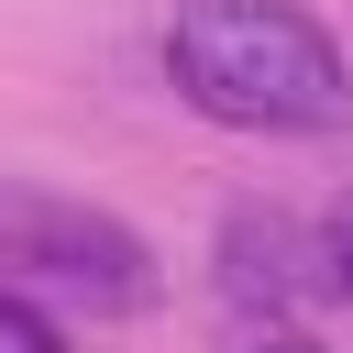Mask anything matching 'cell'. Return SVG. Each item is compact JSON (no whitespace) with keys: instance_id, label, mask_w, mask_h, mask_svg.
<instances>
[{"instance_id":"1","label":"cell","mask_w":353,"mask_h":353,"mask_svg":"<svg viewBox=\"0 0 353 353\" xmlns=\"http://www.w3.org/2000/svg\"><path fill=\"white\" fill-rule=\"evenodd\" d=\"M165 77L188 110L232 132H342L353 121V66L298 0H176L165 22Z\"/></svg>"},{"instance_id":"3","label":"cell","mask_w":353,"mask_h":353,"mask_svg":"<svg viewBox=\"0 0 353 353\" xmlns=\"http://www.w3.org/2000/svg\"><path fill=\"white\" fill-rule=\"evenodd\" d=\"M309 287H331V254H320L287 210H254V199H243V210L221 221V298L243 309V331H254V320H287Z\"/></svg>"},{"instance_id":"4","label":"cell","mask_w":353,"mask_h":353,"mask_svg":"<svg viewBox=\"0 0 353 353\" xmlns=\"http://www.w3.org/2000/svg\"><path fill=\"white\" fill-rule=\"evenodd\" d=\"M0 353H66V331H55L33 298H0Z\"/></svg>"},{"instance_id":"2","label":"cell","mask_w":353,"mask_h":353,"mask_svg":"<svg viewBox=\"0 0 353 353\" xmlns=\"http://www.w3.org/2000/svg\"><path fill=\"white\" fill-rule=\"evenodd\" d=\"M0 298L132 320V309H154V254H143L132 221H110V210H88L66 188L0 176Z\"/></svg>"},{"instance_id":"6","label":"cell","mask_w":353,"mask_h":353,"mask_svg":"<svg viewBox=\"0 0 353 353\" xmlns=\"http://www.w3.org/2000/svg\"><path fill=\"white\" fill-rule=\"evenodd\" d=\"M232 353H331V342H320V331H298V320H254Z\"/></svg>"},{"instance_id":"5","label":"cell","mask_w":353,"mask_h":353,"mask_svg":"<svg viewBox=\"0 0 353 353\" xmlns=\"http://www.w3.org/2000/svg\"><path fill=\"white\" fill-rule=\"evenodd\" d=\"M320 254H331V287L353 298V188L331 199V221H320Z\"/></svg>"}]
</instances>
